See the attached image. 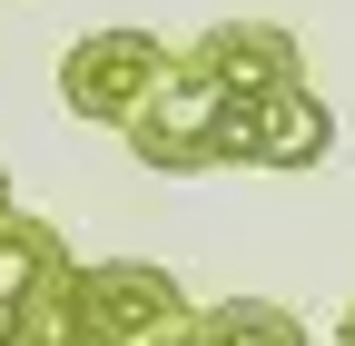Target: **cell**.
Here are the masks:
<instances>
[{"label":"cell","mask_w":355,"mask_h":346,"mask_svg":"<svg viewBox=\"0 0 355 346\" xmlns=\"http://www.w3.org/2000/svg\"><path fill=\"white\" fill-rule=\"evenodd\" d=\"M168 69H178V50L158 30H79L69 60H60V99H69V119L128 139V129L148 119V99L168 90Z\"/></svg>","instance_id":"obj_1"},{"label":"cell","mask_w":355,"mask_h":346,"mask_svg":"<svg viewBox=\"0 0 355 346\" xmlns=\"http://www.w3.org/2000/svg\"><path fill=\"white\" fill-rule=\"evenodd\" d=\"M188 317H198V297L168 267H148V257H99L69 287V336L79 346H168Z\"/></svg>","instance_id":"obj_2"},{"label":"cell","mask_w":355,"mask_h":346,"mask_svg":"<svg viewBox=\"0 0 355 346\" xmlns=\"http://www.w3.org/2000/svg\"><path fill=\"white\" fill-rule=\"evenodd\" d=\"M69 287H79V257L60 247V228L10 208L0 218V346H79Z\"/></svg>","instance_id":"obj_3"},{"label":"cell","mask_w":355,"mask_h":346,"mask_svg":"<svg viewBox=\"0 0 355 346\" xmlns=\"http://www.w3.org/2000/svg\"><path fill=\"white\" fill-rule=\"evenodd\" d=\"M178 69L207 79L227 109H257V99H277V90L306 79V50H296L286 20H207L188 50H178Z\"/></svg>","instance_id":"obj_4"},{"label":"cell","mask_w":355,"mask_h":346,"mask_svg":"<svg viewBox=\"0 0 355 346\" xmlns=\"http://www.w3.org/2000/svg\"><path fill=\"white\" fill-rule=\"evenodd\" d=\"M227 129H237V109L217 99L207 79L168 69V90L148 99V119L128 129V158L158 168V179H198V168H227Z\"/></svg>","instance_id":"obj_5"},{"label":"cell","mask_w":355,"mask_h":346,"mask_svg":"<svg viewBox=\"0 0 355 346\" xmlns=\"http://www.w3.org/2000/svg\"><path fill=\"white\" fill-rule=\"evenodd\" d=\"M336 158V109L306 90H277V99H257V109H237V129H227V168H277V179H296V168H326Z\"/></svg>","instance_id":"obj_6"},{"label":"cell","mask_w":355,"mask_h":346,"mask_svg":"<svg viewBox=\"0 0 355 346\" xmlns=\"http://www.w3.org/2000/svg\"><path fill=\"white\" fill-rule=\"evenodd\" d=\"M207 327H217V346H306V317H286L277 297H217Z\"/></svg>","instance_id":"obj_7"},{"label":"cell","mask_w":355,"mask_h":346,"mask_svg":"<svg viewBox=\"0 0 355 346\" xmlns=\"http://www.w3.org/2000/svg\"><path fill=\"white\" fill-rule=\"evenodd\" d=\"M168 346H217V327H207V307H198V317H188V327H178V336H168Z\"/></svg>","instance_id":"obj_8"},{"label":"cell","mask_w":355,"mask_h":346,"mask_svg":"<svg viewBox=\"0 0 355 346\" xmlns=\"http://www.w3.org/2000/svg\"><path fill=\"white\" fill-rule=\"evenodd\" d=\"M336 346H355V307H345V327H336Z\"/></svg>","instance_id":"obj_9"},{"label":"cell","mask_w":355,"mask_h":346,"mask_svg":"<svg viewBox=\"0 0 355 346\" xmlns=\"http://www.w3.org/2000/svg\"><path fill=\"white\" fill-rule=\"evenodd\" d=\"M0 218H10V179H0Z\"/></svg>","instance_id":"obj_10"}]
</instances>
